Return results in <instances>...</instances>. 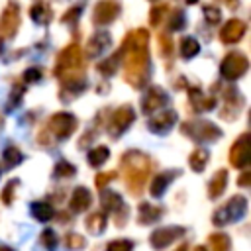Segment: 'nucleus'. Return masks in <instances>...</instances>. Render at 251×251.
Here are the masks:
<instances>
[{"label":"nucleus","mask_w":251,"mask_h":251,"mask_svg":"<svg viewBox=\"0 0 251 251\" xmlns=\"http://www.w3.org/2000/svg\"><path fill=\"white\" fill-rule=\"evenodd\" d=\"M149 33L147 29H133L122 43L120 53L126 55V80L133 88H141L149 78Z\"/></svg>","instance_id":"1"},{"label":"nucleus","mask_w":251,"mask_h":251,"mask_svg":"<svg viewBox=\"0 0 251 251\" xmlns=\"http://www.w3.org/2000/svg\"><path fill=\"white\" fill-rule=\"evenodd\" d=\"M122 167H124V176H126V184H127L129 192L133 196L141 194L143 184L149 176V169H151L147 155H143L139 151H127L122 157Z\"/></svg>","instance_id":"2"},{"label":"nucleus","mask_w":251,"mask_h":251,"mask_svg":"<svg viewBox=\"0 0 251 251\" xmlns=\"http://www.w3.org/2000/svg\"><path fill=\"white\" fill-rule=\"evenodd\" d=\"M247 214V198L237 194V196H231L222 208H218L212 216V222L214 226L222 227L226 224H231V222H239L243 216Z\"/></svg>","instance_id":"3"},{"label":"nucleus","mask_w":251,"mask_h":251,"mask_svg":"<svg viewBox=\"0 0 251 251\" xmlns=\"http://www.w3.org/2000/svg\"><path fill=\"white\" fill-rule=\"evenodd\" d=\"M247 67H249L247 57L243 53H239V51H231V53H227L224 57V61L220 65V73H222L224 78L235 80V78H239L247 71Z\"/></svg>","instance_id":"4"},{"label":"nucleus","mask_w":251,"mask_h":251,"mask_svg":"<svg viewBox=\"0 0 251 251\" xmlns=\"http://www.w3.org/2000/svg\"><path fill=\"white\" fill-rule=\"evenodd\" d=\"M182 133L194 141H214L222 135V131L212 122H186L182 124Z\"/></svg>","instance_id":"5"},{"label":"nucleus","mask_w":251,"mask_h":251,"mask_svg":"<svg viewBox=\"0 0 251 251\" xmlns=\"http://www.w3.org/2000/svg\"><path fill=\"white\" fill-rule=\"evenodd\" d=\"M186 233L184 227L180 226H167V227H157L151 235H149V243L153 249H165L167 245H171L173 241H176L178 237H182Z\"/></svg>","instance_id":"6"},{"label":"nucleus","mask_w":251,"mask_h":251,"mask_svg":"<svg viewBox=\"0 0 251 251\" xmlns=\"http://www.w3.org/2000/svg\"><path fill=\"white\" fill-rule=\"evenodd\" d=\"M18 25H20V6L16 2H8V6L0 16V37L2 39L12 37Z\"/></svg>","instance_id":"7"},{"label":"nucleus","mask_w":251,"mask_h":251,"mask_svg":"<svg viewBox=\"0 0 251 251\" xmlns=\"http://www.w3.org/2000/svg\"><path fill=\"white\" fill-rule=\"evenodd\" d=\"M49 129L59 137V139H65L69 137L75 129H76V118L69 112H59V114H53L51 120H49Z\"/></svg>","instance_id":"8"},{"label":"nucleus","mask_w":251,"mask_h":251,"mask_svg":"<svg viewBox=\"0 0 251 251\" xmlns=\"http://www.w3.org/2000/svg\"><path fill=\"white\" fill-rule=\"evenodd\" d=\"M249 133H243L237 137V141L231 145V151H229V163L237 169H243L249 165V159H251V149H249Z\"/></svg>","instance_id":"9"},{"label":"nucleus","mask_w":251,"mask_h":251,"mask_svg":"<svg viewBox=\"0 0 251 251\" xmlns=\"http://www.w3.org/2000/svg\"><path fill=\"white\" fill-rule=\"evenodd\" d=\"M133 118H135V114H133L131 106H122V108H118V110L112 114L110 122H108V131H110L114 137L122 135V133L129 127V124L133 122Z\"/></svg>","instance_id":"10"},{"label":"nucleus","mask_w":251,"mask_h":251,"mask_svg":"<svg viewBox=\"0 0 251 251\" xmlns=\"http://www.w3.org/2000/svg\"><path fill=\"white\" fill-rule=\"evenodd\" d=\"M118 14H120L118 0H100L92 10V22L98 25H104V24H110L112 20H116Z\"/></svg>","instance_id":"11"},{"label":"nucleus","mask_w":251,"mask_h":251,"mask_svg":"<svg viewBox=\"0 0 251 251\" xmlns=\"http://www.w3.org/2000/svg\"><path fill=\"white\" fill-rule=\"evenodd\" d=\"M167 100H169V96L165 94L163 88L151 86V88L143 94V98H141V110H143L145 114L157 112V110H161V108L167 104Z\"/></svg>","instance_id":"12"},{"label":"nucleus","mask_w":251,"mask_h":251,"mask_svg":"<svg viewBox=\"0 0 251 251\" xmlns=\"http://www.w3.org/2000/svg\"><path fill=\"white\" fill-rule=\"evenodd\" d=\"M176 122V114L173 110H159L151 120H149V129L155 133H167L173 124Z\"/></svg>","instance_id":"13"},{"label":"nucleus","mask_w":251,"mask_h":251,"mask_svg":"<svg viewBox=\"0 0 251 251\" xmlns=\"http://www.w3.org/2000/svg\"><path fill=\"white\" fill-rule=\"evenodd\" d=\"M243 35H245V24H243L241 20H237V18L229 20V22L222 27V31H220V39H222L224 43H237Z\"/></svg>","instance_id":"14"},{"label":"nucleus","mask_w":251,"mask_h":251,"mask_svg":"<svg viewBox=\"0 0 251 251\" xmlns=\"http://www.w3.org/2000/svg\"><path fill=\"white\" fill-rule=\"evenodd\" d=\"M110 41H112V37H110L108 31H96L88 39V43H86V55L88 57H98L102 51H106V47L110 45Z\"/></svg>","instance_id":"15"},{"label":"nucleus","mask_w":251,"mask_h":251,"mask_svg":"<svg viewBox=\"0 0 251 251\" xmlns=\"http://www.w3.org/2000/svg\"><path fill=\"white\" fill-rule=\"evenodd\" d=\"M90 202H92L90 190L84 186H78V188H75V192L71 196V210L73 212H84L90 206Z\"/></svg>","instance_id":"16"},{"label":"nucleus","mask_w":251,"mask_h":251,"mask_svg":"<svg viewBox=\"0 0 251 251\" xmlns=\"http://www.w3.org/2000/svg\"><path fill=\"white\" fill-rule=\"evenodd\" d=\"M175 176H178V171H167V173L157 175V176L153 178V182H151V196H155V198L163 196L165 188L171 184V180H173Z\"/></svg>","instance_id":"17"},{"label":"nucleus","mask_w":251,"mask_h":251,"mask_svg":"<svg viewBox=\"0 0 251 251\" xmlns=\"http://www.w3.org/2000/svg\"><path fill=\"white\" fill-rule=\"evenodd\" d=\"M188 98H190V104H192V108L196 110V112H208V110H212L214 106H216V100L214 98H210V96H204L200 90H196V88H192L190 92H188Z\"/></svg>","instance_id":"18"},{"label":"nucleus","mask_w":251,"mask_h":251,"mask_svg":"<svg viewBox=\"0 0 251 251\" xmlns=\"http://www.w3.org/2000/svg\"><path fill=\"white\" fill-rule=\"evenodd\" d=\"M161 214H163L161 208H157V206H153V204H149V202H141V204H139V216H137V222L149 226V224H155V222L161 218Z\"/></svg>","instance_id":"19"},{"label":"nucleus","mask_w":251,"mask_h":251,"mask_svg":"<svg viewBox=\"0 0 251 251\" xmlns=\"http://www.w3.org/2000/svg\"><path fill=\"white\" fill-rule=\"evenodd\" d=\"M226 184H227V171L222 169V171H218V173L212 176V180H210V184H208V196H210L212 200L218 198V196L226 190Z\"/></svg>","instance_id":"20"},{"label":"nucleus","mask_w":251,"mask_h":251,"mask_svg":"<svg viewBox=\"0 0 251 251\" xmlns=\"http://www.w3.org/2000/svg\"><path fill=\"white\" fill-rule=\"evenodd\" d=\"M100 202H102V208L106 212H112V214H116L120 208L126 206L124 200H122V196L118 192H114V190H104L102 196H100Z\"/></svg>","instance_id":"21"},{"label":"nucleus","mask_w":251,"mask_h":251,"mask_svg":"<svg viewBox=\"0 0 251 251\" xmlns=\"http://www.w3.org/2000/svg\"><path fill=\"white\" fill-rule=\"evenodd\" d=\"M84 224H86V229H88L90 233L100 235V233L106 229L108 220H106V214H102V212H94V214H90V216L86 218Z\"/></svg>","instance_id":"22"},{"label":"nucleus","mask_w":251,"mask_h":251,"mask_svg":"<svg viewBox=\"0 0 251 251\" xmlns=\"http://www.w3.org/2000/svg\"><path fill=\"white\" fill-rule=\"evenodd\" d=\"M29 212H31V216H33L37 222H49V220L55 216L51 204H47V202H33V204L29 206Z\"/></svg>","instance_id":"23"},{"label":"nucleus","mask_w":251,"mask_h":251,"mask_svg":"<svg viewBox=\"0 0 251 251\" xmlns=\"http://www.w3.org/2000/svg\"><path fill=\"white\" fill-rule=\"evenodd\" d=\"M237 92H229L227 94V98H226V104L222 106V110H220V116L224 118V120H233L237 114H239V106H241V102H237L235 104V96Z\"/></svg>","instance_id":"24"},{"label":"nucleus","mask_w":251,"mask_h":251,"mask_svg":"<svg viewBox=\"0 0 251 251\" xmlns=\"http://www.w3.org/2000/svg\"><path fill=\"white\" fill-rule=\"evenodd\" d=\"M206 163H208V151H206V149H194V151L190 153V157H188V165H190V169L196 171V173L204 171Z\"/></svg>","instance_id":"25"},{"label":"nucleus","mask_w":251,"mask_h":251,"mask_svg":"<svg viewBox=\"0 0 251 251\" xmlns=\"http://www.w3.org/2000/svg\"><path fill=\"white\" fill-rule=\"evenodd\" d=\"M208 243L212 245V251H229V235L218 231V233H212L208 237Z\"/></svg>","instance_id":"26"},{"label":"nucleus","mask_w":251,"mask_h":251,"mask_svg":"<svg viewBox=\"0 0 251 251\" xmlns=\"http://www.w3.org/2000/svg\"><path fill=\"white\" fill-rule=\"evenodd\" d=\"M108 157H110L108 147L100 145V147H94V149L88 153V163H90L92 167H100V165H104V163H106V159H108Z\"/></svg>","instance_id":"27"},{"label":"nucleus","mask_w":251,"mask_h":251,"mask_svg":"<svg viewBox=\"0 0 251 251\" xmlns=\"http://www.w3.org/2000/svg\"><path fill=\"white\" fill-rule=\"evenodd\" d=\"M29 16L33 18V22L37 24H47L51 20V10L47 8V4H35L31 10H29Z\"/></svg>","instance_id":"28"},{"label":"nucleus","mask_w":251,"mask_h":251,"mask_svg":"<svg viewBox=\"0 0 251 251\" xmlns=\"http://www.w3.org/2000/svg\"><path fill=\"white\" fill-rule=\"evenodd\" d=\"M198 51H200V45H198V41L194 37H182V41H180V55L184 59L194 57Z\"/></svg>","instance_id":"29"},{"label":"nucleus","mask_w":251,"mask_h":251,"mask_svg":"<svg viewBox=\"0 0 251 251\" xmlns=\"http://www.w3.org/2000/svg\"><path fill=\"white\" fill-rule=\"evenodd\" d=\"M120 59H122V53L118 51L112 59H106V61L98 63V71H100L102 75H114L116 69H118V65H120Z\"/></svg>","instance_id":"30"},{"label":"nucleus","mask_w":251,"mask_h":251,"mask_svg":"<svg viewBox=\"0 0 251 251\" xmlns=\"http://www.w3.org/2000/svg\"><path fill=\"white\" fill-rule=\"evenodd\" d=\"M22 159L24 157H22V151L18 147L10 145V147L4 149V163H6V167H16V165L22 163Z\"/></svg>","instance_id":"31"},{"label":"nucleus","mask_w":251,"mask_h":251,"mask_svg":"<svg viewBox=\"0 0 251 251\" xmlns=\"http://www.w3.org/2000/svg\"><path fill=\"white\" fill-rule=\"evenodd\" d=\"M75 173H76V169H75L69 161H65V159L59 161V163L55 165V171H53V175H55L57 178H61V176H63V178H69V176H73Z\"/></svg>","instance_id":"32"},{"label":"nucleus","mask_w":251,"mask_h":251,"mask_svg":"<svg viewBox=\"0 0 251 251\" xmlns=\"http://www.w3.org/2000/svg\"><path fill=\"white\" fill-rule=\"evenodd\" d=\"M39 241H41V245H43L47 251H55V249H57V243H59V239H57L55 231H53V229H49V227L41 231V239H39Z\"/></svg>","instance_id":"33"},{"label":"nucleus","mask_w":251,"mask_h":251,"mask_svg":"<svg viewBox=\"0 0 251 251\" xmlns=\"http://www.w3.org/2000/svg\"><path fill=\"white\" fill-rule=\"evenodd\" d=\"M63 243H65L67 249L76 251V249H84V243H86V241H84V237L78 235V233H67L65 239H63Z\"/></svg>","instance_id":"34"},{"label":"nucleus","mask_w":251,"mask_h":251,"mask_svg":"<svg viewBox=\"0 0 251 251\" xmlns=\"http://www.w3.org/2000/svg\"><path fill=\"white\" fill-rule=\"evenodd\" d=\"M133 241L131 239H114L106 245V251H131Z\"/></svg>","instance_id":"35"},{"label":"nucleus","mask_w":251,"mask_h":251,"mask_svg":"<svg viewBox=\"0 0 251 251\" xmlns=\"http://www.w3.org/2000/svg\"><path fill=\"white\" fill-rule=\"evenodd\" d=\"M184 25V14H182V10H175L173 14H171V22H169V29H180Z\"/></svg>","instance_id":"36"},{"label":"nucleus","mask_w":251,"mask_h":251,"mask_svg":"<svg viewBox=\"0 0 251 251\" xmlns=\"http://www.w3.org/2000/svg\"><path fill=\"white\" fill-rule=\"evenodd\" d=\"M165 12H167V6H165V4H159L157 8H153V10H151V18H149L151 25L161 24V20H163V14H165Z\"/></svg>","instance_id":"37"},{"label":"nucleus","mask_w":251,"mask_h":251,"mask_svg":"<svg viewBox=\"0 0 251 251\" xmlns=\"http://www.w3.org/2000/svg\"><path fill=\"white\" fill-rule=\"evenodd\" d=\"M204 16H206V20H208L210 24H218V22H220V8H216V6H206V8H204Z\"/></svg>","instance_id":"38"},{"label":"nucleus","mask_w":251,"mask_h":251,"mask_svg":"<svg viewBox=\"0 0 251 251\" xmlns=\"http://www.w3.org/2000/svg\"><path fill=\"white\" fill-rule=\"evenodd\" d=\"M16 186H18V180H10V182L4 186V190H2V202H4V204H12V192H14Z\"/></svg>","instance_id":"39"},{"label":"nucleus","mask_w":251,"mask_h":251,"mask_svg":"<svg viewBox=\"0 0 251 251\" xmlns=\"http://www.w3.org/2000/svg\"><path fill=\"white\" fill-rule=\"evenodd\" d=\"M112 178H116V173H104V175H98V176H96V186H98V188H104L106 182H110Z\"/></svg>","instance_id":"40"},{"label":"nucleus","mask_w":251,"mask_h":251,"mask_svg":"<svg viewBox=\"0 0 251 251\" xmlns=\"http://www.w3.org/2000/svg\"><path fill=\"white\" fill-rule=\"evenodd\" d=\"M78 14H80V6H75V8H71V10H69V12L63 16V22H65V24H69V22H75Z\"/></svg>","instance_id":"41"},{"label":"nucleus","mask_w":251,"mask_h":251,"mask_svg":"<svg viewBox=\"0 0 251 251\" xmlns=\"http://www.w3.org/2000/svg\"><path fill=\"white\" fill-rule=\"evenodd\" d=\"M159 39H161V45H163V47H161V53H163V55H169V53L173 51V41H171L167 35H161Z\"/></svg>","instance_id":"42"},{"label":"nucleus","mask_w":251,"mask_h":251,"mask_svg":"<svg viewBox=\"0 0 251 251\" xmlns=\"http://www.w3.org/2000/svg\"><path fill=\"white\" fill-rule=\"evenodd\" d=\"M24 76H25V80H27V82H35V80H39V76H41V73H39L37 69H27Z\"/></svg>","instance_id":"43"},{"label":"nucleus","mask_w":251,"mask_h":251,"mask_svg":"<svg viewBox=\"0 0 251 251\" xmlns=\"http://www.w3.org/2000/svg\"><path fill=\"white\" fill-rule=\"evenodd\" d=\"M249 176H251V173L245 171V173L239 176V184H241V186H247V184H249Z\"/></svg>","instance_id":"44"},{"label":"nucleus","mask_w":251,"mask_h":251,"mask_svg":"<svg viewBox=\"0 0 251 251\" xmlns=\"http://www.w3.org/2000/svg\"><path fill=\"white\" fill-rule=\"evenodd\" d=\"M0 251H14V247H10L6 243H0Z\"/></svg>","instance_id":"45"},{"label":"nucleus","mask_w":251,"mask_h":251,"mask_svg":"<svg viewBox=\"0 0 251 251\" xmlns=\"http://www.w3.org/2000/svg\"><path fill=\"white\" fill-rule=\"evenodd\" d=\"M186 249H188V243H182V245H178L175 251H186Z\"/></svg>","instance_id":"46"},{"label":"nucleus","mask_w":251,"mask_h":251,"mask_svg":"<svg viewBox=\"0 0 251 251\" xmlns=\"http://www.w3.org/2000/svg\"><path fill=\"white\" fill-rule=\"evenodd\" d=\"M194 251H206V249H204V247H202V245H198V247H196V249H194Z\"/></svg>","instance_id":"47"},{"label":"nucleus","mask_w":251,"mask_h":251,"mask_svg":"<svg viewBox=\"0 0 251 251\" xmlns=\"http://www.w3.org/2000/svg\"><path fill=\"white\" fill-rule=\"evenodd\" d=\"M186 2H188V4H194V2H196V0H186Z\"/></svg>","instance_id":"48"},{"label":"nucleus","mask_w":251,"mask_h":251,"mask_svg":"<svg viewBox=\"0 0 251 251\" xmlns=\"http://www.w3.org/2000/svg\"><path fill=\"white\" fill-rule=\"evenodd\" d=\"M0 127H2V118H0Z\"/></svg>","instance_id":"49"}]
</instances>
